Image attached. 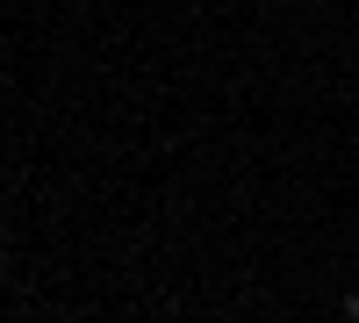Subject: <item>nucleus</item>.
I'll use <instances>...</instances> for the list:
<instances>
[{
  "label": "nucleus",
  "mask_w": 359,
  "mask_h": 323,
  "mask_svg": "<svg viewBox=\"0 0 359 323\" xmlns=\"http://www.w3.org/2000/svg\"><path fill=\"white\" fill-rule=\"evenodd\" d=\"M345 316H352V323H359V295H352V302H345Z\"/></svg>",
  "instance_id": "f257e3e1"
}]
</instances>
